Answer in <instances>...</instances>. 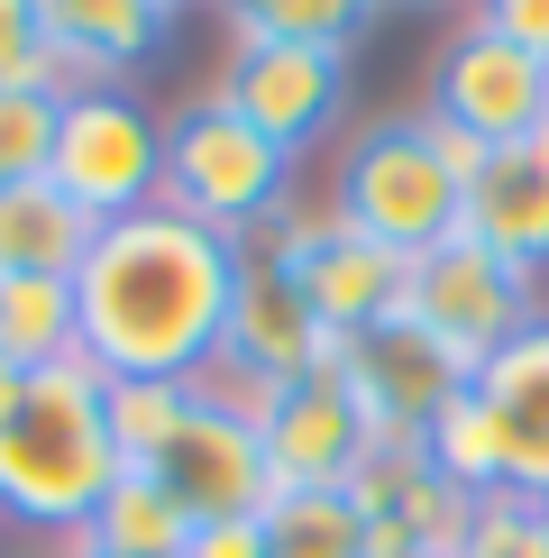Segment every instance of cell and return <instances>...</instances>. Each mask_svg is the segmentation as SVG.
<instances>
[{"instance_id":"13","label":"cell","mask_w":549,"mask_h":558,"mask_svg":"<svg viewBox=\"0 0 549 558\" xmlns=\"http://www.w3.org/2000/svg\"><path fill=\"white\" fill-rule=\"evenodd\" d=\"M339 348L349 339H330L312 320V302L274 275L257 247H247V275H239V302H229V339H220V366H239V385L247 393H266V385H293V376H312V366H339Z\"/></svg>"},{"instance_id":"1","label":"cell","mask_w":549,"mask_h":558,"mask_svg":"<svg viewBox=\"0 0 549 558\" xmlns=\"http://www.w3.org/2000/svg\"><path fill=\"white\" fill-rule=\"evenodd\" d=\"M247 247L220 229L183 220L174 202L129 220H101L74 266V312H83V357L101 376H166L202 385L220 366L229 302H239Z\"/></svg>"},{"instance_id":"21","label":"cell","mask_w":549,"mask_h":558,"mask_svg":"<svg viewBox=\"0 0 549 558\" xmlns=\"http://www.w3.org/2000/svg\"><path fill=\"white\" fill-rule=\"evenodd\" d=\"M202 412V385H166V376H101V422L120 439V468H166V449L183 422Z\"/></svg>"},{"instance_id":"19","label":"cell","mask_w":549,"mask_h":558,"mask_svg":"<svg viewBox=\"0 0 549 558\" xmlns=\"http://www.w3.org/2000/svg\"><path fill=\"white\" fill-rule=\"evenodd\" d=\"M83 247H91V220L46 174L0 183V284H10V275H74Z\"/></svg>"},{"instance_id":"29","label":"cell","mask_w":549,"mask_h":558,"mask_svg":"<svg viewBox=\"0 0 549 558\" xmlns=\"http://www.w3.org/2000/svg\"><path fill=\"white\" fill-rule=\"evenodd\" d=\"M183 558H266V513H229V522H202Z\"/></svg>"},{"instance_id":"28","label":"cell","mask_w":549,"mask_h":558,"mask_svg":"<svg viewBox=\"0 0 549 558\" xmlns=\"http://www.w3.org/2000/svg\"><path fill=\"white\" fill-rule=\"evenodd\" d=\"M476 28H495L503 46L549 64V0H476Z\"/></svg>"},{"instance_id":"12","label":"cell","mask_w":549,"mask_h":558,"mask_svg":"<svg viewBox=\"0 0 549 558\" xmlns=\"http://www.w3.org/2000/svg\"><path fill=\"white\" fill-rule=\"evenodd\" d=\"M156 476L183 495V513H193V522H229V513H266V504H274L257 412L220 403V393H202V412L183 422V439L166 449V468H156Z\"/></svg>"},{"instance_id":"7","label":"cell","mask_w":549,"mask_h":558,"mask_svg":"<svg viewBox=\"0 0 549 558\" xmlns=\"http://www.w3.org/2000/svg\"><path fill=\"white\" fill-rule=\"evenodd\" d=\"M403 320H422V330L476 376L513 330H532V320H540V302H532V284H522L486 239L457 229V239H440L430 257L403 266Z\"/></svg>"},{"instance_id":"23","label":"cell","mask_w":549,"mask_h":558,"mask_svg":"<svg viewBox=\"0 0 549 558\" xmlns=\"http://www.w3.org/2000/svg\"><path fill=\"white\" fill-rule=\"evenodd\" d=\"M266 558H366V513L349 485H293L266 504Z\"/></svg>"},{"instance_id":"17","label":"cell","mask_w":549,"mask_h":558,"mask_svg":"<svg viewBox=\"0 0 549 558\" xmlns=\"http://www.w3.org/2000/svg\"><path fill=\"white\" fill-rule=\"evenodd\" d=\"M166 28H174L166 0H46V37H56V56L74 64L83 83L137 74V64L166 46Z\"/></svg>"},{"instance_id":"9","label":"cell","mask_w":549,"mask_h":558,"mask_svg":"<svg viewBox=\"0 0 549 558\" xmlns=\"http://www.w3.org/2000/svg\"><path fill=\"white\" fill-rule=\"evenodd\" d=\"M430 120L476 137V147H522V137L549 120V64L467 19V28L430 56Z\"/></svg>"},{"instance_id":"11","label":"cell","mask_w":549,"mask_h":558,"mask_svg":"<svg viewBox=\"0 0 549 558\" xmlns=\"http://www.w3.org/2000/svg\"><path fill=\"white\" fill-rule=\"evenodd\" d=\"M339 366H349V385H357L366 430H376V439H422L430 412H440L457 385H476L467 366H457L422 320H403V312L376 320V330H357L349 348H339Z\"/></svg>"},{"instance_id":"3","label":"cell","mask_w":549,"mask_h":558,"mask_svg":"<svg viewBox=\"0 0 549 558\" xmlns=\"http://www.w3.org/2000/svg\"><path fill=\"white\" fill-rule=\"evenodd\" d=\"M349 229H366L376 247L394 257H430L440 239H457V211H467V183L449 174L440 156V129L430 110H403V120H366L339 156V202H330Z\"/></svg>"},{"instance_id":"16","label":"cell","mask_w":549,"mask_h":558,"mask_svg":"<svg viewBox=\"0 0 549 558\" xmlns=\"http://www.w3.org/2000/svg\"><path fill=\"white\" fill-rule=\"evenodd\" d=\"M457 229L486 239L522 284H540V275H549V174H540V156H532V147H495L486 174L467 183Z\"/></svg>"},{"instance_id":"20","label":"cell","mask_w":549,"mask_h":558,"mask_svg":"<svg viewBox=\"0 0 549 558\" xmlns=\"http://www.w3.org/2000/svg\"><path fill=\"white\" fill-rule=\"evenodd\" d=\"M0 357L10 366H64L83 357V312H74V275H10L0 284Z\"/></svg>"},{"instance_id":"4","label":"cell","mask_w":549,"mask_h":558,"mask_svg":"<svg viewBox=\"0 0 549 558\" xmlns=\"http://www.w3.org/2000/svg\"><path fill=\"white\" fill-rule=\"evenodd\" d=\"M284 193H293V147H274L239 101L202 92L166 129V202L183 220H202V229L247 247L266 220H284Z\"/></svg>"},{"instance_id":"2","label":"cell","mask_w":549,"mask_h":558,"mask_svg":"<svg viewBox=\"0 0 549 558\" xmlns=\"http://www.w3.org/2000/svg\"><path fill=\"white\" fill-rule=\"evenodd\" d=\"M120 485V439L101 422V366L64 357L28 376V403L0 422V513L28 531H74Z\"/></svg>"},{"instance_id":"26","label":"cell","mask_w":549,"mask_h":558,"mask_svg":"<svg viewBox=\"0 0 549 558\" xmlns=\"http://www.w3.org/2000/svg\"><path fill=\"white\" fill-rule=\"evenodd\" d=\"M28 83V92H83V74L56 56L46 37V0H0V92Z\"/></svg>"},{"instance_id":"8","label":"cell","mask_w":549,"mask_h":558,"mask_svg":"<svg viewBox=\"0 0 549 558\" xmlns=\"http://www.w3.org/2000/svg\"><path fill=\"white\" fill-rule=\"evenodd\" d=\"M247 412H257L274 495H293V485H349L366 458L385 449V439L366 430V403H357L349 366H312V376H293V385H266Z\"/></svg>"},{"instance_id":"24","label":"cell","mask_w":549,"mask_h":558,"mask_svg":"<svg viewBox=\"0 0 549 558\" xmlns=\"http://www.w3.org/2000/svg\"><path fill=\"white\" fill-rule=\"evenodd\" d=\"M422 458H430V468H440L467 504L503 485V430H495V412H486V393H476V385H457L449 403L422 422Z\"/></svg>"},{"instance_id":"5","label":"cell","mask_w":549,"mask_h":558,"mask_svg":"<svg viewBox=\"0 0 549 558\" xmlns=\"http://www.w3.org/2000/svg\"><path fill=\"white\" fill-rule=\"evenodd\" d=\"M46 183H56L91 229L129 220V211H156V202H166V129H156V110L137 101V92H120V83L64 92Z\"/></svg>"},{"instance_id":"14","label":"cell","mask_w":549,"mask_h":558,"mask_svg":"<svg viewBox=\"0 0 549 558\" xmlns=\"http://www.w3.org/2000/svg\"><path fill=\"white\" fill-rule=\"evenodd\" d=\"M220 101H239L274 147L303 156L349 101V56H330V46H239L220 74Z\"/></svg>"},{"instance_id":"33","label":"cell","mask_w":549,"mask_h":558,"mask_svg":"<svg viewBox=\"0 0 549 558\" xmlns=\"http://www.w3.org/2000/svg\"><path fill=\"white\" fill-rule=\"evenodd\" d=\"M166 10H174V0H166Z\"/></svg>"},{"instance_id":"32","label":"cell","mask_w":549,"mask_h":558,"mask_svg":"<svg viewBox=\"0 0 549 558\" xmlns=\"http://www.w3.org/2000/svg\"><path fill=\"white\" fill-rule=\"evenodd\" d=\"M540 531H549V504H540Z\"/></svg>"},{"instance_id":"10","label":"cell","mask_w":549,"mask_h":558,"mask_svg":"<svg viewBox=\"0 0 549 558\" xmlns=\"http://www.w3.org/2000/svg\"><path fill=\"white\" fill-rule=\"evenodd\" d=\"M349 495L366 513V558H457L467 495L422 458V439H385L349 476Z\"/></svg>"},{"instance_id":"18","label":"cell","mask_w":549,"mask_h":558,"mask_svg":"<svg viewBox=\"0 0 549 558\" xmlns=\"http://www.w3.org/2000/svg\"><path fill=\"white\" fill-rule=\"evenodd\" d=\"M193 513H183V495L156 468H120V485L101 495V513H91L74 541H64V558H183L193 549Z\"/></svg>"},{"instance_id":"30","label":"cell","mask_w":549,"mask_h":558,"mask_svg":"<svg viewBox=\"0 0 549 558\" xmlns=\"http://www.w3.org/2000/svg\"><path fill=\"white\" fill-rule=\"evenodd\" d=\"M19 403H28V366H10V357H0V422H10Z\"/></svg>"},{"instance_id":"6","label":"cell","mask_w":549,"mask_h":558,"mask_svg":"<svg viewBox=\"0 0 549 558\" xmlns=\"http://www.w3.org/2000/svg\"><path fill=\"white\" fill-rule=\"evenodd\" d=\"M247 247H257V257L312 302V320L330 339H357V330H376V320L403 312V257H394V247H376L366 229H349L339 211L266 220Z\"/></svg>"},{"instance_id":"27","label":"cell","mask_w":549,"mask_h":558,"mask_svg":"<svg viewBox=\"0 0 549 558\" xmlns=\"http://www.w3.org/2000/svg\"><path fill=\"white\" fill-rule=\"evenodd\" d=\"M56 110H64V92H28V83L0 92V183L46 174V156H56Z\"/></svg>"},{"instance_id":"25","label":"cell","mask_w":549,"mask_h":558,"mask_svg":"<svg viewBox=\"0 0 549 558\" xmlns=\"http://www.w3.org/2000/svg\"><path fill=\"white\" fill-rule=\"evenodd\" d=\"M457 558H549L540 495H522V485L476 495V504H467V531H457Z\"/></svg>"},{"instance_id":"22","label":"cell","mask_w":549,"mask_h":558,"mask_svg":"<svg viewBox=\"0 0 549 558\" xmlns=\"http://www.w3.org/2000/svg\"><path fill=\"white\" fill-rule=\"evenodd\" d=\"M220 19L239 46H330V56H349L376 19V0H220Z\"/></svg>"},{"instance_id":"31","label":"cell","mask_w":549,"mask_h":558,"mask_svg":"<svg viewBox=\"0 0 549 558\" xmlns=\"http://www.w3.org/2000/svg\"><path fill=\"white\" fill-rule=\"evenodd\" d=\"M522 147H532V156H540V174H549V120H540L532 137H522Z\"/></svg>"},{"instance_id":"15","label":"cell","mask_w":549,"mask_h":558,"mask_svg":"<svg viewBox=\"0 0 549 558\" xmlns=\"http://www.w3.org/2000/svg\"><path fill=\"white\" fill-rule=\"evenodd\" d=\"M476 393H486V412L503 430V485L549 504V312L476 366Z\"/></svg>"}]
</instances>
